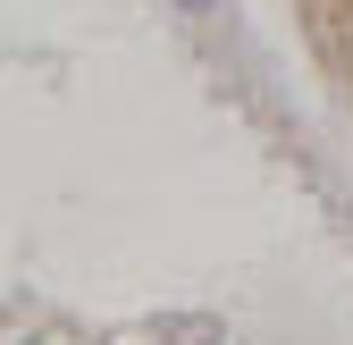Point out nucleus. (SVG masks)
Masks as SVG:
<instances>
[{
	"instance_id": "f257e3e1",
	"label": "nucleus",
	"mask_w": 353,
	"mask_h": 345,
	"mask_svg": "<svg viewBox=\"0 0 353 345\" xmlns=\"http://www.w3.org/2000/svg\"><path fill=\"white\" fill-rule=\"evenodd\" d=\"M176 9H194V17H202V9H219V0H176Z\"/></svg>"
}]
</instances>
